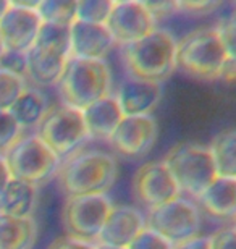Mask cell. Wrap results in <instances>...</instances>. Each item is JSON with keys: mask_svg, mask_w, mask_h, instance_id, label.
Wrapping results in <instances>:
<instances>
[{"mask_svg": "<svg viewBox=\"0 0 236 249\" xmlns=\"http://www.w3.org/2000/svg\"><path fill=\"white\" fill-rule=\"evenodd\" d=\"M10 180H12V175H10L8 165H7V162H5V157L0 156V197H2V194L10 183Z\"/></svg>", "mask_w": 236, "mask_h": 249, "instance_id": "cell-37", "label": "cell"}, {"mask_svg": "<svg viewBox=\"0 0 236 249\" xmlns=\"http://www.w3.org/2000/svg\"><path fill=\"white\" fill-rule=\"evenodd\" d=\"M83 117L89 133V139L92 138L109 141L125 115L115 94H110V96L100 99L92 106L84 108Z\"/></svg>", "mask_w": 236, "mask_h": 249, "instance_id": "cell-17", "label": "cell"}, {"mask_svg": "<svg viewBox=\"0 0 236 249\" xmlns=\"http://www.w3.org/2000/svg\"><path fill=\"white\" fill-rule=\"evenodd\" d=\"M233 227L236 228V218H235V220H233Z\"/></svg>", "mask_w": 236, "mask_h": 249, "instance_id": "cell-41", "label": "cell"}, {"mask_svg": "<svg viewBox=\"0 0 236 249\" xmlns=\"http://www.w3.org/2000/svg\"><path fill=\"white\" fill-rule=\"evenodd\" d=\"M76 3L74 0H42L37 2L36 12L42 23L72 26L76 21Z\"/></svg>", "mask_w": 236, "mask_h": 249, "instance_id": "cell-25", "label": "cell"}, {"mask_svg": "<svg viewBox=\"0 0 236 249\" xmlns=\"http://www.w3.org/2000/svg\"><path fill=\"white\" fill-rule=\"evenodd\" d=\"M36 134L62 160L81 151L83 144L89 139L83 110L65 104L50 107L46 118L37 126Z\"/></svg>", "mask_w": 236, "mask_h": 249, "instance_id": "cell-8", "label": "cell"}, {"mask_svg": "<svg viewBox=\"0 0 236 249\" xmlns=\"http://www.w3.org/2000/svg\"><path fill=\"white\" fill-rule=\"evenodd\" d=\"M50 110L49 99L39 88L28 86L17 102L10 108L12 117L24 129H34L42 123Z\"/></svg>", "mask_w": 236, "mask_h": 249, "instance_id": "cell-21", "label": "cell"}, {"mask_svg": "<svg viewBox=\"0 0 236 249\" xmlns=\"http://www.w3.org/2000/svg\"><path fill=\"white\" fill-rule=\"evenodd\" d=\"M163 162L167 163L182 194H186V197L193 201H198L218 177L210 147L199 142L177 144L167 152Z\"/></svg>", "mask_w": 236, "mask_h": 249, "instance_id": "cell-5", "label": "cell"}, {"mask_svg": "<svg viewBox=\"0 0 236 249\" xmlns=\"http://www.w3.org/2000/svg\"><path fill=\"white\" fill-rule=\"evenodd\" d=\"M147 228L145 215L133 206H113L97 243L128 249L129 245Z\"/></svg>", "mask_w": 236, "mask_h": 249, "instance_id": "cell-14", "label": "cell"}, {"mask_svg": "<svg viewBox=\"0 0 236 249\" xmlns=\"http://www.w3.org/2000/svg\"><path fill=\"white\" fill-rule=\"evenodd\" d=\"M8 7H10V2H7V0H0V18L5 15V12L8 10Z\"/></svg>", "mask_w": 236, "mask_h": 249, "instance_id": "cell-38", "label": "cell"}, {"mask_svg": "<svg viewBox=\"0 0 236 249\" xmlns=\"http://www.w3.org/2000/svg\"><path fill=\"white\" fill-rule=\"evenodd\" d=\"M112 207L107 196L67 197L62 218L68 236L97 243Z\"/></svg>", "mask_w": 236, "mask_h": 249, "instance_id": "cell-10", "label": "cell"}, {"mask_svg": "<svg viewBox=\"0 0 236 249\" xmlns=\"http://www.w3.org/2000/svg\"><path fill=\"white\" fill-rule=\"evenodd\" d=\"M23 128L12 117V113L0 110V156L8 152L23 138Z\"/></svg>", "mask_w": 236, "mask_h": 249, "instance_id": "cell-28", "label": "cell"}, {"mask_svg": "<svg viewBox=\"0 0 236 249\" xmlns=\"http://www.w3.org/2000/svg\"><path fill=\"white\" fill-rule=\"evenodd\" d=\"M37 240L34 217H13L0 212V249H33Z\"/></svg>", "mask_w": 236, "mask_h": 249, "instance_id": "cell-20", "label": "cell"}, {"mask_svg": "<svg viewBox=\"0 0 236 249\" xmlns=\"http://www.w3.org/2000/svg\"><path fill=\"white\" fill-rule=\"evenodd\" d=\"M112 0H79L76 3V19L84 23L105 24L112 12Z\"/></svg>", "mask_w": 236, "mask_h": 249, "instance_id": "cell-27", "label": "cell"}, {"mask_svg": "<svg viewBox=\"0 0 236 249\" xmlns=\"http://www.w3.org/2000/svg\"><path fill=\"white\" fill-rule=\"evenodd\" d=\"M177 44L172 33L157 28L147 37L122 47L129 76L154 83L165 81L177 70Z\"/></svg>", "mask_w": 236, "mask_h": 249, "instance_id": "cell-2", "label": "cell"}, {"mask_svg": "<svg viewBox=\"0 0 236 249\" xmlns=\"http://www.w3.org/2000/svg\"><path fill=\"white\" fill-rule=\"evenodd\" d=\"M37 206V186L19 180H10L0 197V212L13 217H33Z\"/></svg>", "mask_w": 236, "mask_h": 249, "instance_id": "cell-22", "label": "cell"}, {"mask_svg": "<svg viewBox=\"0 0 236 249\" xmlns=\"http://www.w3.org/2000/svg\"><path fill=\"white\" fill-rule=\"evenodd\" d=\"M145 222L150 230L157 231L173 246L200 236L202 213L198 202L186 196H180L152 211H147Z\"/></svg>", "mask_w": 236, "mask_h": 249, "instance_id": "cell-7", "label": "cell"}, {"mask_svg": "<svg viewBox=\"0 0 236 249\" xmlns=\"http://www.w3.org/2000/svg\"><path fill=\"white\" fill-rule=\"evenodd\" d=\"M200 211L218 220L236 218V178L217 177L198 201Z\"/></svg>", "mask_w": 236, "mask_h": 249, "instance_id": "cell-18", "label": "cell"}, {"mask_svg": "<svg viewBox=\"0 0 236 249\" xmlns=\"http://www.w3.org/2000/svg\"><path fill=\"white\" fill-rule=\"evenodd\" d=\"M28 79L0 68V110L8 112L19 96L26 91Z\"/></svg>", "mask_w": 236, "mask_h": 249, "instance_id": "cell-26", "label": "cell"}, {"mask_svg": "<svg viewBox=\"0 0 236 249\" xmlns=\"http://www.w3.org/2000/svg\"><path fill=\"white\" fill-rule=\"evenodd\" d=\"M3 51H5V49H3V44H2V39H0V57H2V53H3Z\"/></svg>", "mask_w": 236, "mask_h": 249, "instance_id": "cell-40", "label": "cell"}, {"mask_svg": "<svg viewBox=\"0 0 236 249\" xmlns=\"http://www.w3.org/2000/svg\"><path fill=\"white\" fill-rule=\"evenodd\" d=\"M175 249H210L209 245V236H198L194 240H189L186 243L175 246Z\"/></svg>", "mask_w": 236, "mask_h": 249, "instance_id": "cell-36", "label": "cell"}, {"mask_svg": "<svg viewBox=\"0 0 236 249\" xmlns=\"http://www.w3.org/2000/svg\"><path fill=\"white\" fill-rule=\"evenodd\" d=\"M218 29H220V34H222V39H223L225 47H227L228 55L236 58V13L230 15L227 19H223Z\"/></svg>", "mask_w": 236, "mask_h": 249, "instance_id": "cell-32", "label": "cell"}, {"mask_svg": "<svg viewBox=\"0 0 236 249\" xmlns=\"http://www.w3.org/2000/svg\"><path fill=\"white\" fill-rule=\"evenodd\" d=\"M227 58L228 52L218 26L199 28L177 44V68L191 78L218 79Z\"/></svg>", "mask_w": 236, "mask_h": 249, "instance_id": "cell-4", "label": "cell"}, {"mask_svg": "<svg viewBox=\"0 0 236 249\" xmlns=\"http://www.w3.org/2000/svg\"><path fill=\"white\" fill-rule=\"evenodd\" d=\"M65 106L84 110L112 94V71L105 60L72 57L58 83Z\"/></svg>", "mask_w": 236, "mask_h": 249, "instance_id": "cell-3", "label": "cell"}, {"mask_svg": "<svg viewBox=\"0 0 236 249\" xmlns=\"http://www.w3.org/2000/svg\"><path fill=\"white\" fill-rule=\"evenodd\" d=\"M34 49L54 55L72 58V42H70V26L42 23L39 29Z\"/></svg>", "mask_w": 236, "mask_h": 249, "instance_id": "cell-24", "label": "cell"}, {"mask_svg": "<svg viewBox=\"0 0 236 249\" xmlns=\"http://www.w3.org/2000/svg\"><path fill=\"white\" fill-rule=\"evenodd\" d=\"M70 58L31 49L26 53V79L36 86L47 88L60 83Z\"/></svg>", "mask_w": 236, "mask_h": 249, "instance_id": "cell-19", "label": "cell"}, {"mask_svg": "<svg viewBox=\"0 0 236 249\" xmlns=\"http://www.w3.org/2000/svg\"><path fill=\"white\" fill-rule=\"evenodd\" d=\"M217 7H220V3H217V2H182V3H175V8H182V10H186V12L199 13V15H205V13L214 12Z\"/></svg>", "mask_w": 236, "mask_h": 249, "instance_id": "cell-34", "label": "cell"}, {"mask_svg": "<svg viewBox=\"0 0 236 249\" xmlns=\"http://www.w3.org/2000/svg\"><path fill=\"white\" fill-rule=\"evenodd\" d=\"M218 79H223L227 83H232L236 84V58L235 57H230L227 58L225 62L222 71H220V78Z\"/></svg>", "mask_w": 236, "mask_h": 249, "instance_id": "cell-35", "label": "cell"}, {"mask_svg": "<svg viewBox=\"0 0 236 249\" xmlns=\"http://www.w3.org/2000/svg\"><path fill=\"white\" fill-rule=\"evenodd\" d=\"M133 193L147 211L183 196L163 160L145 162L138 168L133 177Z\"/></svg>", "mask_w": 236, "mask_h": 249, "instance_id": "cell-12", "label": "cell"}, {"mask_svg": "<svg viewBox=\"0 0 236 249\" xmlns=\"http://www.w3.org/2000/svg\"><path fill=\"white\" fill-rule=\"evenodd\" d=\"M157 138L159 124L152 115H125L109 142L120 156L139 159L152 151Z\"/></svg>", "mask_w": 236, "mask_h": 249, "instance_id": "cell-13", "label": "cell"}, {"mask_svg": "<svg viewBox=\"0 0 236 249\" xmlns=\"http://www.w3.org/2000/svg\"><path fill=\"white\" fill-rule=\"evenodd\" d=\"M3 157L13 180L34 186L57 175L62 165V159L36 133L23 134V138Z\"/></svg>", "mask_w": 236, "mask_h": 249, "instance_id": "cell-6", "label": "cell"}, {"mask_svg": "<svg viewBox=\"0 0 236 249\" xmlns=\"http://www.w3.org/2000/svg\"><path fill=\"white\" fill-rule=\"evenodd\" d=\"M95 249H125V248H115V246H107V245H99L97 243V248Z\"/></svg>", "mask_w": 236, "mask_h": 249, "instance_id": "cell-39", "label": "cell"}, {"mask_svg": "<svg viewBox=\"0 0 236 249\" xmlns=\"http://www.w3.org/2000/svg\"><path fill=\"white\" fill-rule=\"evenodd\" d=\"M210 249H236V228L223 227L209 236Z\"/></svg>", "mask_w": 236, "mask_h": 249, "instance_id": "cell-31", "label": "cell"}, {"mask_svg": "<svg viewBox=\"0 0 236 249\" xmlns=\"http://www.w3.org/2000/svg\"><path fill=\"white\" fill-rule=\"evenodd\" d=\"M26 53L3 51L2 57H0V68L19 74L23 78H26Z\"/></svg>", "mask_w": 236, "mask_h": 249, "instance_id": "cell-30", "label": "cell"}, {"mask_svg": "<svg viewBox=\"0 0 236 249\" xmlns=\"http://www.w3.org/2000/svg\"><path fill=\"white\" fill-rule=\"evenodd\" d=\"M209 147L217 168V175L236 178V129L217 134Z\"/></svg>", "mask_w": 236, "mask_h": 249, "instance_id": "cell-23", "label": "cell"}, {"mask_svg": "<svg viewBox=\"0 0 236 249\" xmlns=\"http://www.w3.org/2000/svg\"><path fill=\"white\" fill-rule=\"evenodd\" d=\"M105 26L117 46L127 47L152 34L157 29V17L147 2L120 0L113 2Z\"/></svg>", "mask_w": 236, "mask_h": 249, "instance_id": "cell-9", "label": "cell"}, {"mask_svg": "<svg viewBox=\"0 0 236 249\" xmlns=\"http://www.w3.org/2000/svg\"><path fill=\"white\" fill-rule=\"evenodd\" d=\"M128 249H175V246L168 240H165L157 231L150 230L147 227L145 230L134 240Z\"/></svg>", "mask_w": 236, "mask_h": 249, "instance_id": "cell-29", "label": "cell"}, {"mask_svg": "<svg viewBox=\"0 0 236 249\" xmlns=\"http://www.w3.org/2000/svg\"><path fill=\"white\" fill-rule=\"evenodd\" d=\"M97 248V243H91V241H84V240H78V238L73 236H62L54 240L49 245L47 249H95Z\"/></svg>", "mask_w": 236, "mask_h": 249, "instance_id": "cell-33", "label": "cell"}, {"mask_svg": "<svg viewBox=\"0 0 236 249\" xmlns=\"http://www.w3.org/2000/svg\"><path fill=\"white\" fill-rule=\"evenodd\" d=\"M72 57L84 60H105L117 46L105 24L84 23L76 19L70 26Z\"/></svg>", "mask_w": 236, "mask_h": 249, "instance_id": "cell-15", "label": "cell"}, {"mask_svg": "<svg viewBox=\"0 0 236 249\" xmlns=\"http://www.w3.org/2000/svg\"><path fill=\"white\" fill-rule=\"evenodd\" d=\"M36 3L10 2L8 10L0 18V39L8 52L28 53L34 47L42 19L36 12Z\"/></svg>", "mask_w": 236, "mask_h": 249, "instance_id": "cell-11", "label": "cell"}, {"mask_svg": "<svg viewBox=\"0 0 236 249\" xmlns=\"http://www.w3.org/2000/svg\"><path fill=\"white\" fill-rule=\"evenodd\" d=\"M58 183L67 197L107 196L118 178V160L112 154L91 149L63 159Z\"/></svg>", "mask_w": 236, "mask_h": 249, "instance_id": "cell-1", "label": "cell"}, {"mask_svg": "<svg viewBox=\"0 0 236 249\" xmlns=\"http://www.w3.org/2000/svg\"><path fill=\"white\" fill-rule=\"evenodd\" d=\"M115 97L123 115H152L162 99V86L160 83L129 76L120 84Z\"/></svg>", "mask_w": 236, "mask_h": 249, "instance_id": "cell-16", "label": "cell"}]
</instances>
